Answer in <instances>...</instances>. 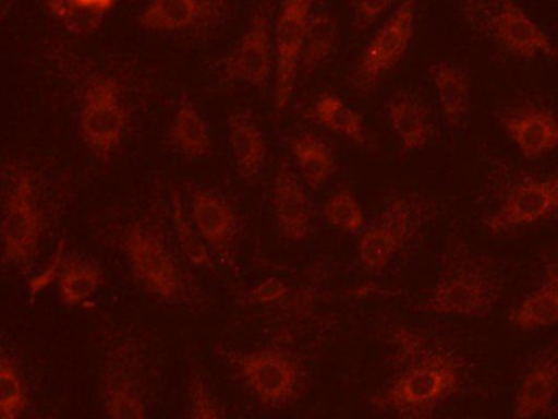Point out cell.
<instances>
[{
    "label": "cell",
    "instance_id": "cell-1",
    "mask_svg": "<svg viewBox=\"0 0 558 419\" xmlns=\"http://www.w3.org/2000/svg\"><path fill=\"white\" fill-rule=\"evenodd\" d=\"M462 363L450 350L417 344L408 362L372 398L380 411L401 418H427L459 392Z\"/></svg>",
    "mask_w": 558,
    "mask_h": 419
},
{
    "label": "cell",
    "instance_id": "cell-2",
    "mask_svg": "<svg viewBox=\"0 0 558 419\" xmlns=\"http://www.w3.org/2000/svg\"><path fill=\"white\" fill-rule=\"evenodd\" d=\"M498 294L488 264L469 251H456L434 282L424 310L436 316L483 318L495 307Z\"/></svg>",
    "mask_w": 558,
    "mask_h": 419
},
{
    "label": "cell",
    "instance_id": "cell-3",
    "mask_svg": "<svg viewBox=\"0 0 558 419\" xmlns=\"http://www.w3.org/2000/svg\"><path fill=\"white\" fill-rule=\"evenodd\" d=\"M44 208L31 167L12 166L5 176L2 205V255L5 264L27 268L40 252L45 236Z\"/></svg>",
    "mask_w": 558,
    "mask_h": 419
},
{
    "label": "cell",
    "instance_id": "cell-4",
    "mask_svg": "<svg viewBox=\"0 0 558 419\" xmlns=\"http://www.w3.org/2000/svg\"><path fill=\"white\" fill-rule=\"evenodd\" d=\"M129 128V108L113 75H90L80 108V134L97 159L109 160L122 146Z\"/></svg>",
    "mask_w": 558,
    "mask_h": 419
},
{
    "label": "cell",
    "instance_id": "cell-5",
    "mask_svg": "<svg viewBox=\"0 0 558 419\" xmlns=\"http://www.w3.org/2000/svg\"><path fill=\"white\" fill-rule=\"evenodd\" d=\"M427 202L417 195L391 200L384 212L359 235L357 254L362 267L381 272L410 244L426 219Z\"/></svg>",
    "mask_w": 558,
    "mask_h": 419
},
{
    "label": "cell",
    "instance_id": "cell-6",
    "mask_svg": "<svg viewBox=\"0 0 558 419\" xmlns=\"http://www.w3.org/2000/svg\"><path fill=\"white\" fill-rule=\"evenodd\" d=\"M420 0H403L365 46L351 74L359 92L374 91L393 71L410 49L416 29Z\"/></svg>",
    "mask_w": 558,
    "mask_h": 419
},
{
    "label": "cell",
    "instance_id": "cell-7",
    "mask_svg": "<svg viewBox=\"0 0 558 419\" xmlns=\"http://www.w3.org/2000/svg\"><path fill=\"white\" fill-rule=\"evenodd\" d=\"M122 249L130 271L148 294L168 303L181 297L178 262L155 229L142 222L130 223L123 231Z\"/></svg>",
    "mask_w": 558,
    "mask_h": 419
},
{
    "label": "cell",
    "instance_id": "cell-8",
    "mask_svg": "<svg viewBox=\"0 0 558 419\" xmlns=\"http://www.w3.org/2000/svg\"><path fill=\"white\" fill-rule=\"evenodd\" d=\"M478 13L489 38L508 55L519 59H558V46L515 0H485L480 3Z\"/></svg>",
    "mask_w": 558,
    "mask_h": 419
},
{
    "label": "cell",
    "instance_id": "cell-9",
    "mask_svg": "<svg viewBox=\"0 0 558 419\" xmlns=\"http://www.w3.org/2000/svg\"><path fill=\"white\" fill-rule=\"evenodd\" d=\"M555 216H558V173L518 180L486 216L483 225L493 235H502L538 225Z\"/></svg>",
    "mask_w": 558,
    "mask_h": 419
},
{
    "label": "cell",
    "instance_id": "cell-10",
    "mask_svg": "<svg viewBox=\"0 0 558 419\" xmlns=\"http://www.w3.org/2000/svg\"><path fill=\"white\" fill-rule=\"evenodd\" d=\"M234 367L254 398L269 408L289 405L300 386L299 362L287 350H250L234 356Z\"/></svg>",
    "mask_w": 558,
    "mask_h": 419
},
{
    "label": "cell",
    "instance_id": "cell-11",
    "mask_svg": "<svg viewBox=\"0 0 558 419\" xmlns=\"http://www.w3.org/2000/svg\"><path fill=\"white\" fill-rule=\"evenodd\" d=\"M316 0H282L274 33L276 48V82H274V107L282 113L293 97L296 75L302 64L306 28Z\"/></svg>",
    "mask_w": 558,
    "mask_h": 419
},
{
    "label": "cell",
    "instance_id": "cell-12",
    "mask_svg": "<svg viewBox=\"0 0 558 419\" xmlns=\"http://www.w3.org/2000/svg\"><path fill=\"white\" fill-rule=\"evenodd\" d=\"M230 13V0H149L140 13L142 28L166 35L205 36Z\"/></svg>",
    "mask_w": 558,
    "mask_h": 419
},
{
    "label": "cell",
    "instance_id": "cell-13",
    "mask_svg": "<svg viewBox=\"0 0 558 419\" xmlns=\"http://www.w3.org/2000/svg\"><path fill=\"white\" fill-rule=\"evenodd\" d=\"M274 49L276 48L270 35V10L263 3L254 12L250 26L236 48L225 58V77L250 87H266L272 74Z\"/></svg>",
    "mask_w": 558,
    "mask_h": 419
},
{
    "label": "cell",
    "instance_id": "cell-14",
    "mask_svg": "<svg viewBox=\"0 0 558 419\" xmlns=\"http://www.w3.org/2000/svg\"><path fill=\"white\" fill-rule=\"evenodd\" d=\"M499 121L525 159H537L558 147V117L548 108L529 104L508 107L499 113Z\"/></svg>",
    "mask_w": 558,
    "mask_h": 419
},
{
    "label": "cell",
    "instance_id": "cell-15",
    "mask_svg": "<svg viewBox=\"0 0 558 419\" xmlns=\"http://www.w3.org/2000/svg\"><path fill=\"white\" fill-rule=\"evenodd\" d=\"M272 208L277 228L287 242L299 244L313 228V203L305 185L289 164H280L272 183Z\"/></svg>",
    "mask_w": 558,
    "mask_h": 419
},
{
    "label": "cell",
    "instance_id": "cell-16",
    "mask_svg": "<svg viewBox=\"0 0 558 419\" xmlns=\"http://www.w3.org/2000/svg\"><path fill=\"white\" fill-rule=\"evenodd\" d=\"M191 218L204 241L218 258L227 259L233 251L240 219L231 203L220 193L197 189L191 193Z\"/></svg>",
    "mask_w": 558,
    "mask_h": 419
},
{
    "label": "cell",
    "instance_id": "cell-17",
    "mask_svg": "<svg viewBox=\"0 0 558 419\" xmlns=\"http://www.w3.org/2000/svg\"><path fill=\"white\" fill-rule=\"evenodd\" d=\"M558 395V346L541 350L529 363L515 390L512 416L519 419L544 415Z\"/></svg>",
    "mask_w": 558,
    "mask_h": 419
},
{
    "label": "cell",
    "instance_id": "cell-18",
    "mask_svg": "<svg viewBox=\"0 0 558 419\" xmlns=\"http://www.w3.org/2000/svg\"><path fill=\"white\" fill-rule=\"evenodd\" d=\"M228 146L241 177L254 180L267 163V141L251 111L238 110L228 117Z\"/></svg>",
    "mask_w": 558,
    "mask_h": 419
},
{
    "label": "cell",
    "instance_id": "cell-19",
    "mask_svg": "<svg viewBox=\"0 0 558 419\" xmlns=\"http://www.w3.org/2000/svg\"><path fill=\"white\" fill-rule=\"evenodd\" d=\"M509 323L527 333L558 324V254L545 264L537 287L509 311Z\"/></svg>",
    "mask_w": 558,
    "mask_h": 419
},
{
    "label": "cell",
    "instance_id": "cell-20",
    "mask_svg": "<svg viewBox=\"0 0 558 419\" xmlns=\"http://www.w3.org/2000/svg\"><path fill=\"white\" fill-rule=\"evenodd\" d=\"M387 118L404 153H416L429 144L433 120L426 104L417 95L401 92L387 101Z\"/></svg>",
    "mask_w": 558,
    "mask_h": 419
},
{
    "label": "cell",
    "instance_id": "cell-21",
    "mask_svg": "<svg viewBox=\"0 0 558 419\" xmlns=\"http://www.w3.org/2000/svg\"><path fill=\"white\" fill-rule=\"evenodd\" d=\"M429 74L444 120L449 127H457L469 117L472 107V77L469 69L457 62L437 61L430 65Z\"/></svg>",
    "mask_w": 558,
    "mask_h": 419
},
{
    "label": "cell",
    "instance_id": "cell-22",
    "mask_svg": "<svg viewBox=\"0 0 558 419\" xmlns=\"http://www.w3.org/2000/svg\"><path fill=\"white\" fill-rule=\"evenodd\" d=\"M102 408L113 419H142L149 415V403L133 370L112 366L102 382Z\"/></svg>",
    "mask_w": 558,
    "mask_h": 419
},
{
    "label": "cell",
    "instance_id": "cell-23",
    "mask_svg": "<svg viewBox=\"0 0 558 419\" xmlns=\"http://www.w3.org/2000/svg\"><path fill=\"white\" fill-rule=\"evenodd\" d=\"M169 141L182 156L204 157L214 146L210 127L187 94H182L169 128Z\"/></svg>",
    "mask_w": 558,
    "mask_h": 419
},
{
    "label": "cell",
    "instance_id": "cell-24",
    "mask_svg": "<svg viewBox=\"0 0 558 419\" xmlns=\"http://www.w3.org/2000/svg\"><path fill=\"white\" fill-rule=\"evenodd\" d=\"M104 271L97 262L83 255H66L60 277L58 295L64 307H81L100 290Z\"/></svg>",
    "mask_w": 558,
    "mask_h": 419
},
{
    "label": "cell",
    "instance_id": "cell-25",
    "mask_svg": "<svg viewBox=\"0 0 558 419\" xmlns=\"http://www.w3.org/2000/svg\"><path fill=\"white\" fill-rule=\"evenodd\" d=\"M292 157L306 185L315 190L326 185L338 169L331 147L316 134L303 133L293 137Z\"/></svg>",
    "mask_w": 558,
    "mask_h": 419
},
{
    "label": "cell",
    "instance_id": "cell-26",
    "mask_svg": "<svg viewBox=\"0 0 558 419\" xmlns=\"http://www.w3.org/2000/svg\"><path fill=\"white\" fill-rule=\"evenodd\" d=\"M338 20L329 10H315L310 16L306 28L305 45L302 52L303 74L310 75L318 71L332 55L338 46Z\"/></svg>",
    "mask_w": 558,
    "mask_h": 419
},
{
    "label": "cell",
    "instance_id": "cell-27",
    "mask_svg": "<svg viewBox=\"0 0 558 419\" xmlns=\"http://www.w3.org/2000/svg\"><path fill=\"white\" fill-rule=\"evenodd\" d=\"M312 115L316 123L339 136L348 137L357 144H364L367 140L364 117L331 92L318 95L313 105Z\"/></svg>",
    "mask_w": 558,
    "mask_h": 419
},
{
    "label": "cell",
    "instance_id": "cell-28",
    "mask_svg": "<svg viewBox=\"0 0 558 419\" xmlns=\"http://www.w3.org/2000/svg\"><path fill=\"white\" fill-rule=\"evenodd\" d=\"M172 228H174L175 239H178L179 248H181L185 259L194 267L202 268V271H215L211 249L202 238L197 226L192 222L191 215L184 212V205H182L179 193L172 195Z\"/></svg>",
    "mask_w": 558,
    "mask_h": 419
},
{
    "label": "cell",
    "instance_id": "cell-29",
    "mask_svg": "<svg viewBox=\"0 0 558 419\" xmlns=\"http://www.w3.org/2000/svg\"><path fill=\"white\" fill-rule=\"evenodd\" d=\"M31 408V395L17 362L4 352L0 360V418L19 419Z\"/></svg>",
    "mask_w": 558,
    "mask_h": 419
},
{
    "label": "cell",
    "instance_id": "cell-30",
    "mask_svg": "<svg viewBox=\"0 0 558 419\" xmlns=\"http://www.w3.org/2000/svg\"><path fill=\"white\" fill-rule=\"evenodd\" d=\"M323 216L345 235H361L367 226L364 208L351 189H339L323 205Z\"/></svg>",
    "mask_w": 558,
    "mask_h": 419
},
{
    "label": "cell",
    "instance_id": "cell-31",
    "mask_svg": "<svg viewBox=\"0 0 558 419\" xmlns=\"http://www.w3.org/2000/svg\"><path fill=\"white\" fill-rule=\"evenodd\" d=\"M48 12L74 35L86 36L97 32L106 16L93 15L77 7L76 0H47Z\"/></svg>",
    "mask_w": 558,
    "mask_h": 419
},
{
    "label": "cell",
    "instance_id": "cell-32",
    "mask_svg": "<svg viewBox=\"0 0 558 419\" xmlns=\"http://www.w3.org/2000/svg\"><path fill=\"white\" fill-rule=\"evenodd\" d=\"M187 415L195 419H218L227 415L220 399L201 375L189 383Z\"/></svg>",
    "mask_w": 558,
    "mask_h": 419
},
{
    "label": "cell",
    "instance_id": "cell-33",
    "mask_svg": "<svg viewBox=\"0 0 558 419\" xmlns=\"http://www.w3.org/2000/svg\"><path fill=\"white\" fill-rule=\"evenodd\" d=\"M64 259H66V249H64V241H60L53 254H51L50 261L47 262V265L28 282V297H31V300H35V298H37L41 291L47 290L53 282H58L61 268H63Z\"/></svg>",
    "mask_w": 558,
    "mask_h": 419
},
{
    "label": "cell",
    "instance_id": "cell-34",
    "mask_svg": "<svg viewBox=\"0 0 558 419\" xmlns=\"http://www.w3.org/2000/svg\"><path fill=\"white\" fill-rule=\"evenodd\" d=\"M395 0H352V15L359 29L371 28L393 5Z\"/></svg>",
    "mask_w": 558,
    "mask_h": 419
},
{
    "label": "cell",
    "instance_id": "cell-35",
    "mask_svg": "<svg viewBox=\"0 0 558 419\" xmlns=\"http://www.w3.org/2000/svg\"><path fill=\"white\" fill-rule=\"evenodd\" d=\"M289 297V285L280 278L269 277L259 282L253 290L247 294V300L253 304H276Z\"/></svg>",
    "mask_w": 558,
    "mask_h": 419
},
{
    "label": "cell",
    "instance_id": "cell-36",
    "mask_svg": "<svg viewBox=\"0 0 558 419\" xmlns=\"http://www.w3.org/2000/svg\"><path fill=\"white\" fill-rule=\"evenodd\" d=\"M76 3L84 12L107 16V13L116 7L117 0H76Z\"/></svg>",
    "mask_w": 558,
    "mask_h": 419
}]
</instances>
